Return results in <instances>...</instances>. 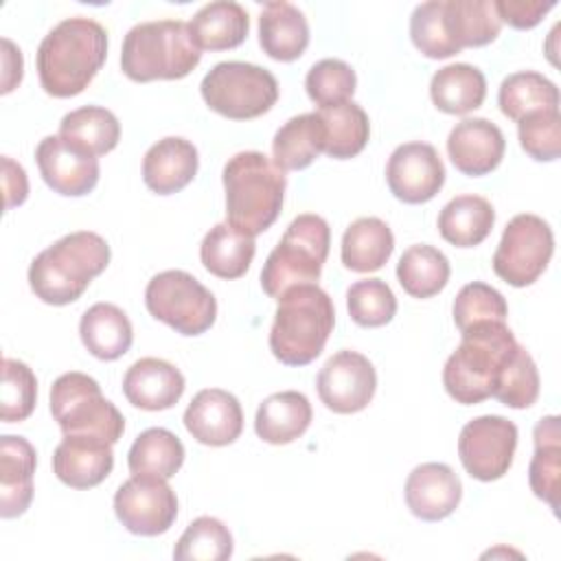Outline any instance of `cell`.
<instances>
[{
  "instance_id": "obj_30",
  "label": "cell",
  "mask_w": 561,
  "mask_h": 561,
  "mask_svg": "<svg viewBox=\"0 0 561 561\" xmlns=\"http://www.w3.org/2000/svg\"><path fill=\"white\" fill-rule=\"evenodd\" d=\"M256 243L254 237L241 232L228 221L215 224L202 245H199V259L202 265L217 278H239L250 270V263L254 259Z\"/></svg>"
},
{
  "instance_id": "obj_32",
  "label": "cell",
  "mask_w": 561,
  "mask_h": 561,
  "mask_svg": "<svg viewBox=\"0 0 561 561\" xmlns=\"http://www.w3.org/2000/svg\"><path fill=\"white\" fill-rule=\"evenodd\" d=\"M430 96L445 114H469L484 103L486 79L482 70L471 64H449L434 72Z\"/></svg>"
},
{
  "instance_id": "obj_25",
  "label": "cell",
  "mask_w": 561,
  "mask_h": 561,
  "mask_svg": "<svg viewBox=\"0 0 561 561\" xmlns=\"http://www.w3.org/2000/svg\"><path fill=\"white\" fill-rule=\"evenodd\" d=\"M313 419L309 399L298 390L270 394L256 410V436L270 445H287L300 438Z\"/></svg>"
},
{
  "instance_id": "obj_22",
  "label": "cell",
  "mask_w": 561,
  "mask_h": 561,
  "mask_svg": "<svg viewBox=\"0 0 561 561\" xmlns=\"http://www.w3.org/2000/svg\"><path fill=\"white\" fill-rule=\"evenodd\" d=\"M199 158L191 140L167 136L151 145L142 158V180L158 195L182 191L197 175Z\"/></svg>"
},
{
  "instance_id": "obj_48",
  "label": "cell",
  "mask_w": 561,
  "mask_h": 561,
  "mask_svg": "<svg viewBox=\"0 0 561 561\" xmlns=\"http://www.w3.org/2000/svg\"><path fill=\"white\" fill-rule=\"evenodd\" d=\"M495 13L500 22H506L513 28L526 31L537 26L543 15L554 7V2H541V0H493Z\"/></svg>"
},
{
  "instance_id": "obj_18",
  "label": "cell",
  "mask_w": 561,
  "mask_h": 561,
  "mask_svg": "<svg viewBox=\"0 0 561 561\" xmlns=\"http://www.w3.org/2000/svg\"><path fill=\"white\" fill-rule=\"evenodd\" d=\"M504 134L489 118H462L447 136L451 164L471 178H480L497 169L504 158Z\"/></svg>"
},
{
  "instance_id": "obj_39",
  "label": "cell",
  "mask_w": 561,
  "mask_h": 561,
  "mask_svg": "<svg viewBox=\"0 0 561 561\" xmlns=\"http://www.w3.org/2000/svg\"><path fill=\"white\" fill-rule=\"evenodd\" d=\"M497 105L506 118L522 121L530 112L559 107V88L541 72L519 70L502 81Z\"/></svg>"
},
{
  "instance_id": "obj_23",
  "label": "cell",
  "mask_w": 561,
  "mask_h": 561,
  "mask_svg": "<svg viewBox=\"0 0 561 561\" xmlns=\"http://www.w3.org/2000/svg\"><path fill=\"white\" fill-rule=\"evenodd\" d=\"M35 465V447L24 436L0 438V515L4 519L20 517L31 506Z\"/></svg>"
},
{
  "instance_id": "obj_31",
  "label": "cell",
  "mask_w": 561,
  "mask_h": 561,
  "mask_svg": "<svg viewBox=\"0 0 561 561\" xmlns=\"http://www.w3.org/2000/svg\"><path fill=\"white\" fill-rule=\"evenodd\" d=\"M495 210L480 195H458L449 199L438 215L440 237L456 248L480 245L493 230Z\"/></svg>"
},
{
  "instance_id": "obj_19",
  "label": "cell",
  "mask_w": 561,
  "mask_h": 561,
  "mask_svg": "<svg viewBox=\"0 0 561 561\" xmlns=\"http://www.w3.org/2000/svg\"><path fill=\"white\" fill-rule=\"evenodd\" d=\"M462 497L460 478L445 462H423L405 480V504L423 522L449 517Z\"/></svg>"
},
{
  "instance_id": "obj_4",
  "label": "cell",
  "mask_w": 561,
  "mask_h": 561,
  "mask_svg": "<svg viewBox=\"0 0 561 561\" xmlns=\"http://www.w3.org/2000/svg\"><path fill=\"white\" fill-rule=\"evenodd\" d=\"M460 344L443 368L447 394L462 405L482 403L493 394V386L506 359L515 353L517 340L506 322L489 320L460 331Z\"/></svg>"
},
{
  "instance_id": "obj_45",
  "label": "cell",
  "mask_w": 561,
  "mask_h": 561,
  "mask_svg": "<svg viewBox=\"0 0 561 561\" xmlns=\"http://www.w3.org/2000/svg\"><path fill=\"white\" fill-rule=\"evenodd\" d=\"M355 85V70L342 59H320L305 77L307 94L320 110L351 101Z\"/></svg>"
},
{
  "instance_id": "obj_20",
  "label": "cell",
  "mask_w": 561,
  "mask_h": 561,
  "mask_svg": "<svg viewBox=\"0 0 561 561\" xmlns=\"http://www.w3.org/2000/svg\"><path fill=\"white\" fill-rule=\"evenodd\" d=\"M184 375L167 359L142 357L123 377V394L134 408L158 412L173 408L184 394Z\"/></svg>"
},
{
  "instance_id": "obj_13",
  "label": "cell",
  "mask_w": 561,
  "mask_h": 561,
  "mask_svg": "<svg viewBox=\"0 0 561 561\" xmlns=\"http://www.w3.org/2000/svg\"><path fill=\"white\" fill-rule=\"evenodd\" d=\"M114 513L129 533L156 537L173 526L178 497L167 480L131 473V478L116 489Z\"/></svg>"
},
{
  "instance_id": "obj_34",
  "label": "cell",
  "mask_w": 561,
  "mask_h": 561,
  "mask_svg": "<svg viewBox=\"0 0 561 561\" xmlns=\"http://www.w3.org/2000/svg\"><path fill=\"white\" fill-rule=\"evenodd\" d=\"M184 465V445L167 427H149L136 436L127 454V467L134 476H153L169 480Z\"/></svg>"
},
{
  "instance_id": "obj_41",
  "label": "cell",
  "mask_w": 561,
  "mask_h": 561,
  "mask_svg": "<svg viewBox=\"0 0 561 561\" xmlns=\"http://www.w3.org/2000/svg\"><path fill=\"white\" fill-rule=\"evenodd\" d=\"M502 405L513 410L530 408L539 397V370L530 353L517 344L515 353L502 366L493 394Z\"/></svg>"
},
{
  "instance_id": "obj_40",
  "label": "cell",
  "mask_w": 561,
  "mask_h": 561,
  "mask_svg": "<svg viewBox=\"0 0 561 561\" xmlns=\"http://www.w3.org/2000/svg\"><path fill=\"white\" fill-rule=\"evenodd\" d=\"M232 535L224 522L210 515L193 519L173 548L178 561H226L232 557Z\"/></svg>"
},
{
  "instance_id": "obj_33",
  "label": "cell",
  "mask_w": 561,
  "mask_h": 561,
  "mask_svg": "<svg viewBox=\"0 0 561 561\" xmlns=\"http://www.w3.org/2000/svg\"><path fill=\"white\" fill-rule=\"evenodd\" d=\"M443 13L447 33L458 50L486 46L502 28L493 0H443Z\"/></svg>"
},
{
  "instance_id": "obj_26",
  "label": "cell",
  "mask_w": 561,
  "mask_h": 561,
  "mask_svg": "<svg viewBox=\"0 0 561 561\" xmlns=\"http://www.w3.org/2000/svg\"><path fill=\"white\" fill-rule=\"evenodd\" d=\"M79 335L88 353L103 362L123 357L134 342V329L127 313L112 302H94L85 309L79 322Z\"/></svg>"
},
{
  "instance_id": "obj_43",
  "label": "cell",
  "mask_w": 561,
  "mask_h": 561,
  "mask_svg": "<svg viewBox=\"0 0 561 561\" xmlns=\"http://www.w3.org/2000/svg\"><path fill=\"white\" fill-rule=\"evenodd\" d=\"M37 403V379L33 370L20 362L2 359V388H0V419L4 423L26 421Z\"/></svg>"
},
{
  "instance_id": "obj_35",
  "label": "cell",
  "mask_w": 561,
  "mask_h": 561,
  "mask_svg": "<svg viewBox=\"0 0 561 561\" xmlns=\"http://www.w3.org/2000/svg\"><path fill=\"white\" fill-rule=\"evenodd\" d=\"M535 454L528 467V482L533 493L548 502L552 511L559 508V473H561V432L559 416H543L533 432Z\"/></svg>"
},
{
  "instance_id": "obj_47",
  "label": "cell",
  "mask_w": 561,
  "mask_h": 561,
  "mask_svg": "<svg viewBox=\"0 0 561 561\" xmlns=\"http://www.w3.org/2000/svg\"><path fill=\"white\" fill-rule=\"evenodd\" d=\"M522 149L537 162H552L561 153V114L559 107L537 110L517 121Z\"/></svg>"
},
{
  "instance_id": "obj_21",
  "label": "cell",
  "mask_w": 561,
  "mask_h": 561,
  "mask_svg": "<svg viewBox=\"0 0 561 561\" xmlns=\"http://www.w3.org/2000/svg\"><path fill=\"white\" fill-rule=\"evenodd\" d=\"M112 467V445L92 436H64L53 454V473L70 489L101 484Z\"/></svg>"
},
{
  "instance_id": "obj_12",
  "label": "cell",
  "mask_w": 561,
  "mask_h": 561,
  "mask_svg": "<svg viewBox=\"0 0 561 561\" xmlns=\"http://www.w3.org/2000/svg\"><path fill=\"white\" fill-rule=\"evenodd\" d=\"M517 425L497 414L471 419L458 436V456L465 471L480 480H500L513 465Z\"/></svg>"
},
{
  "instance_id": "obj_36",
  "label": "cell",
  "mask_w": 561,
  "mask_h": 561,
  "mask_svg": "<svg viewBox=\"0 0 561 561\" xmlns=\"http://www.w3.org/2000/svg\"><path fill=\"white\" fill-rule=\"evenodd\" d=\"M451 274L447 256L427 243L410 245L399 263H397V278L405 294L412 298H432L447 285Z\"/></svg>"
},
{
  "instance_id": "obj_29",
  "label": "cell",
  "mask_w": 561,
  "mask_h": 561,
  "mask_svg": "<svg viewBox=\"0 0 561 561\" xmlns=\"http://www.w3.org/2000/svg\"><path fill=\"white\" fill-rule=\"evenodd\" d=\"M394 250V237L379 217H359L342 234L340 256L351 272H377L386 265Z\"/></svg>"
},
{
  "instance_id": "obj_7",
  "label": "cell",
  "mask_w": 561,
  "mask_h": 561,
  "mask_svg": "<svg viewBox=\"0 0 561 561\" xmlns=\"http://www.w3.org/2000/svg\"><path fill=\"white\" fill-rule=\"evenodd\" d=\"M331 228L313 213H302L287 226L261 270L263 291L278 300L289 287L316 283L329 256Z\"/></svg>"
},
{
  "instance_id": "obj_42",
  "label": "cell",
  "mask_w": 561,
  "mask_h": 561,
  "mask_svg": "<svg viewBox=\"0 0 561 561\" xmlns=\"http://www.w3.org/2000/svg\"><path fill=\"white\" fill-rule=\"evenodd\" d=\"M348 316L355 324L375 329L388 324L397 313V298L386 280L364 278L346 289Z\"/></svg>"
},
{
  "instance_id": "obj_49",
  "label": "cell",
  "mask_w": 561,
  "mask_h": 561,
  "mask_svg": "<svg viewBox=\"0 0 561 561\" xmlns=\"http://www.w3.org/2000/svg\"><path fill=\"white\" fill-rule=\"evenodd\" d=\"M2 186H4V208L24 204L28 195V180L24 169L9 156H2Z\"/></svg>"
},
{
  "instance_id": "obj_2",
  "label": "cell",
  "mask_w": 561,
  "mask_h": 561,
  "mask_svg": "<svg viewBox=\"0 0 561 561\" xmlns=\"http://www.w3.org/2000/svg\"><path fill=\"white\" fill-rule=\"evenodd\" d=\"M226 221L256 237L280 215L287 178L285 171L261 151H239L224 164Z\"/></svg>"
},
{
  "instance_id": "obj_44",
  "label": "cell",
  "mask_w": 561,
  "mask_h": 561,
  "mask_svg": "<svg viewBox=\"0 0 561 561\" xmlns=\"http://www.w3.org/2000/svg\"><path fill=\"white\" fill-rule=\"evenodd\" d=\"M410 37L416 50L430 59H447L460 53L447 33L443 0H427L414 7L410 18Z\"/></svg>"
},
{
  "instance_id": "obj_17",
  "label": "cell",
  "mask_w": 561,
  "mask_h": 561,
  "mask_svg": "<svg viewBox=\"0 0 561 561\" xmlns=\"http://www.w3.org/2000/svg\"><path fill=\"white\" fill-rule=\"evenodd\" d=\"M184 427L202 445H230L243 430L241 403L228 390L204 388L184 410Z\"/></svg>"
},
{
  "instance_id": "obj_10",
  "label": "cell",
  "mask_w": 561,
  "mask_h": 561,
  "mask_svg": "<svg viewBox=\"0 0 561 561\" xmlns=\"http://www.w3.org/2000/svg\"><path fill=\"white\" fill-rule=\"evenodd\" d=\"M147 311L180 335H202L217 318V300L193 274L167 270L156 274L145 289Z\"/></svg>"
},
{
  "instance_id": "obj_27",
  "label": "cell",
  "mask_w": 561,
  "mask_h": 561,
  "mask_svg": "<svg viewBox=\"0 0 561 561\" xmlns=\"http://www.w3.org/2000/svg\"><path fill=\"white\" fill-rule=\"evenodd\" d=\"M199 50H230L245 42L250 31L248 11L232 0L204 4L188 22Z\"/></svg>"
},
{
  "instance_id": "obj_9",
  "label": "cell",
  "mask_w": 561,
  "mask_h": 561,
  "mask_svg": "<svg viewBox=\"0 0 561 561\" xmlns=\"http://www.w3.org/2000/svg\"><path fill=\"white\" fill-rule=\"evenodd\" d=\"M199 92L213 112L232 121H250L274 107L278 81L256 64L221 61L204 75Z\"/></svg>"
},
{
  "instance_id": "obj_37",
  "label": "cell",
  "mask_w": 561,
  "mask_h": 561,
  "mask_svg": "<svg viewBox=\"0 0 561 561\" xmlns=\"http://www.w3.org/2000/svg\"><path fill=\"white\" fill-rule=\"evenodd\" d=\"M59 136L92 156H105L118 145L121 123L105 107L83 105L61 118Z\"/></svg>"
},
{
  "instance_id": "obj_1",
  "label": "cell",
  "mask_w": 561,
  "mask_h": 561,
  "mask_svg": "<svg viewBox=\"0 0 561 561\" xmlns=\"http://www.w3.org/2000/svg\"><path fill=\"white\" fill-rule=\"evenodd\" d=\"M107 57V31L92 18H66L44 35L37 48V75L46 94H81Z\"/></svg>"
},
{
  "instance_id": "obj_24",
  "label": "cell",
  "mask_w": 561,
  "mask_h": 561,
  "mask_svg": "<svg viewBox=\"0 0 561 561\" xmlns=\"http://www.w3.org/2000/svg\"><path fill=\"white\" fill-rule=\"evenodd\" d=\"M259 44L276 61H294L309 46L305 13L291 2H265L259 15Z\"/></svg>"
},
{
  "instance_id": "obj_28",
  "label": "cell",
  "mask_w": 561,
  "mask_h": 561,
  "mask_svg": "<svg viewBox=\"0 0 561 561\" xmlns=\"http://www.w3.org/2000/svg\"><path fill=\"white\" fill-rule=\"evenodd\" d=\"M327 145L324 123L318 112H307L291 116L272 140V160L283 171H300L307 169Z\"/></svg>"
},
{
  "instance_id": "obj_6",
  "label": "cell",
  "mask_w": 561,
  "mask_h": 561,
  "mask_svg": "<svg viewBox=\"0 0 561 561\" xmlns=\"http://www.w3.org/2000/svg\"><path fill=\"white\" fill-rule=\"evenodd\" d=\"M202 59L191 28L182 20H153L131 26L121 48V70L136 83L184 79Z\"/></svg>"
},
{
  "instance_id": "obj_3",
  "label": "cell",
  "mask_w": 561,
  "mask_h": 561,
  "mask_svg": "<svg viewBox=\"0 0 561 561\" xmlns=\"http://www.w3.org/2000/svg\"><path fill=\"white\" fill-rule=\"evenodd\" d=\"M107 241L90 230L61 237L42 250L28 267V285L46 305H70L110 263Z\"/></svg>"
},
{
  "instance_id": "obj_5",
  "label": "cell",
  "mask_w": 561,
  "mask_h": 561,
  "mask_svg": "<svg viewBox=\"0 0 561 561\" xmlns=\"http://www.w3.org/2000/svg\"><path fill=\"white\" fill-rule=\"evenodd\" d=\"M333 324V300L318 283L289 287L278 298L270 348L285 366H307L324 351Z\"/></svg>"
},
{
  "instance_id": "obj_14",
  "label": "cell",
  "mask_w": 561,
  "mask_h": 561,
  "mask_svg": "<svg viewBox=\"0 0 561 561\" xmlns=\"http://www.w3.org/2000/svg\"><path fill=\"white\" fill-rule=\"evenodd\" d=\"M316 388L329 410L335 414H355L373 401L377 373L366 355L344 348L324 362Z\"/></svg>"
},
{
  "instance_id": "obj_11",
  "label": "cell",
  "mask_w": 561,
  "mask_h": 561,
  "mask_svg": "<svg viewBox=\"0 0 561 561\" xmlns=\"http://www.w3.org/2000/svg\"><path fill=\"white\" fill-rule=\"evenodd\" d=\"M554 252V234L537 215H515L493 254V272L513 287L533 285L548 267Z\"/></svg>"
},
{
  "instance_id": "obj_46",
  "label": "cell",
  "mask_w": 561,
  "mask_h": 561,
  "mask_svg": "<svg viewBox=\"0 0 561 561\" xmlns=\"http://www.w3.org/2000/svg\"><path fill=\"white\" fill-rule=\"evenodd\" d=\"M454 313V322L460 331H465L471 324L478 322H489V320H497V322H506L508 316V305L504 300V296L480 280L467 283L454 300L451 307Z\"/></svg>"
},
{
  "instance_id": "obj_50",
  "label": "cell",
  "mask_w": 561,
  "mask_h": 561,
  "mask_svg": "<svg viewBox=\"0 0 561 561\" xmlns=\"http://www.w3.org/2000/svg\"><path fill=\"white\" fill-rule=\"evenodd\" d=\"M2 88L0 92L7 94L11 92L20 81H22V68H24V61H22V53L20 48L11 42V39H2Z\"/></svg>"
},
{
  "instance_id": "obj_16",
  "label": "cell",
  "mask_w": 561,
  "mask_h": 561,
  "mask_svg": "<svg viewBox=\"0 0 561 561\" xmlns=\"http://www.w3.org/2000/svg\"><path fill=\"white\" fill-rule=\"evenodd\" d=\"M35 160L44 182L59 195H88L99 182V160L66 138L46 136L35 149Z\"/></svg>"
},
{
  "instance_id": "obj_15",
  "label": "cell",
  "mask_w": 561,
  "mask_h": 561,
  "mask_svg": "<svg viewBox=\"0 0 561 561\" xmlns=\"http://www.w3.org/2000/svg\"><path fill=\"white\" fill-rule=\"evenodd\" d=\"M390 193L405 204L430 202L445 184V164L427 142L399 145L386 164Z\"/></svg>"
},
{
  "instance_id": "obj_38",
  "label": "cell",
  "mask_w": 561,
  "mask_h": 561,
  "mask_svg": "<svg viewBox=\"0 0 561 561\" xmlns=\"http://www.w3.org/2000/svg\"><path fill=\"white\" fill-rule=\"evenodd\" d=\"M324 131L327 145L324 153L333 160H348L362 153L370 136L368 114L355 101H344L333 107L318 110Z\"/></svg>"
},
{
  "instance_id": "obj_8",
  "label": "cell",
  "mask_w": 561,
  "mask_h": 561,
  "mask_svg": "<svg viewBox=\"0 0 561 561\" xmlns=\"http://www.w3.org/2000/svg\"><path fill=\"white\" fill-rule=\"evenodd\" d=\"M50 412L64 436H92L110 445L125 432L118 408L103 397L101 386L85 373H64L50 386Z\"/></svg>"
}]
</instances>
